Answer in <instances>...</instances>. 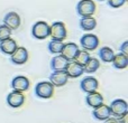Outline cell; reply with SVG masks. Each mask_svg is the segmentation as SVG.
Masks as SVG:
<instances>
[{"instance_id": "cell-7", "label": "cell", "mask_w": 128, "mask_h": 123, "mask_svg": "<svg viewBox=\"0 0 128 123\" xmlns=\"http://www.w3.org/2000/svg\"><path fill=\"white\" fill-rule=\"evenodd\" d=\"M80 87H81L82 92L86 93V94H88V93H92L98 90V87H99V82L93 76H86L80 82Z\"/></svg>"}, {"instance_id": "cell-8", "label": "cell", "mask_w": 128, "mask_h": 123, "mask_svg": "<svg viewBox=\"0 0 128 123\" xmlns=\"http://www.w3.org/2000/svg\"><path fill=\"white\" fill-rule=\"evenodd\" d=\"M28 61V52L25 47H17L10 55V62L14 65H24Z\"/></svg>"}, {"instance_id": "cell-5", "label": "cell", "mask_w": 128, "mask_h": 123, "mask_svg": "<svg viewBox=\"0 0 128 123\" xmlns=\"http://www.w3.org/2000/svg\"><path fill=\"white\" fill-rule=\"evenodd\" d=\"M66 34L68 33H66L65 24L62 21H55L52 24V26H50V36L52 37V39L63 42L66 38Z\"/></svg>"}, {"instance_id": "cell-14", "label": "cell", "mask_w": 128, "mask_h": 123, "mask_svg": "<svg viewBox=\"0 0 128 123\" xmlns=\"http://www.w3.org/2000/svg\"><path fill=\"white\" fill-rule=\"evenodd\" d=\"M64 72L66 73V75L68 76V78H78L83 74V66L76 64L75 62H68L66 65Z\"/></svg>"}, {"instance_id": "cell-25", "label": "cell", "mask_w": 128, "mask_h": 123, "mask_svg": "<svg viewBox=\"0 0 128 123\" xmlns=\"http://www.w3.org/2000/svg\"><path fill=\"white\" fill-rule=\"evenodd\" d=\"M11 31L12 30H10L7 26H4V25H0V42L10 38L11 37Z\"/></svg>"}, {"instance_id": "cell-30", "label": "cell", "mask_w": 128, "mask_h": 123, "mask_svg": "<svg viewBox=\"0 0 128 123\" xmlns=\"http://www.w3.org/2000/svg\"><path fill=\"white\" fill-rule=\"evenodd\" d=\"M99 1H106V0H99Z\"/></svg>"}, {"instance_id": "cell-26", "label": "cell", "mask_w": 128, "mask_h": 123, "mask_svg": "<svg viewBox=\"0 0 128 123\" xmlns=\"http://www.w3.org/2000/svg\"><path fill=\"white\" fill-rule=\"evenodd\" d=\"M126 1L127 0H107L108 4L111 8H119V7H122L126 3Z\"/></svg>"}, {"instance_id": "cell-29", "label": "cell", "mask_w": 128, "mask_h": 123, "mask_svg": "<svg viewBox=\"0 0 128 123\" xmlns=\"http://www.w3.org/2000/svg\"><path fill=\"white\" fill-rule=\"evenodd\" d=\"M127 117H128V113H127V114H125V115H122V118H119V119H118L119 123H128V121H127Z\"/></svg>"}, {"instance_id": "cell-1", "label": "cell", "mask_w": 128, "mask_h": 123, "mask_svg": "<svg viewBox=\"0 0 128 123\" xmlns=\"http://www.w3.org/2000/svg\"><path fill=\"white\" fill-rule=\"evenodd\" d=\"M54 88L55 87H54L48 81L38 82L35 86V95L37 97H40V99L48 100L53 96Z\"/></svg>"}, {"instance_id": "cell-10", "label": "cell", "mask_w": 128, "mask_h": 123, "mask_svg": "<svg viewBox=\"0 0 128 123\" xmlns=\"http://www.w3.org/2000/svg\"><path fill=\"white\" fill-rule=\"evenodd\" d=\"M7 104L12 109H18L24 104L25 96L22 92H17V91H12L7 95Z\"/></svg>"}, {"instance_id": "cell-2", "label": "cell", "mask_w": 128, "mask_h": 123, "mask_svg": "<svg viewBox=\"0 0 128 123\" xmlns=\"http://www.w3.org/2000/svg\"><path fill=\"white\" fill-rule=\"evenodd\" d=\"M32 36L35 39L44 40L50 36V25L46 21H37L32 27Z\"/></svg>"}, {"instance_id": "cell-21", "label": "cell", "mask_w": 128, "mask_h": 123, "mask_svg": "<svg viewBox=\"0 0 128 123\" xmlns=\"http://www.w3.org/2000/svg\"><path fill=\"white\" fill-rule=\"evenodd\" d=\"M100 67V62L99 60L94 57H90L88 60L86 64L83 65V72L88 73V74H92V73H96Z\"/></svg>"}, {"instance_id": "cell-20", "label": "cell", "mask_w": 128, "mask_h": 123, "mask_svg": "<svg viewBox=\"0 0 128 123\" xmlns=\"http://www.w3.org/2000/svg\"><path fill=\"white\" fill-rule=\"evenodd\" d=\"M97 27V20L91 17H81L80 19V28L84 31H90Z\"/></svg>"}, {"instance_id": "cell-16", "label": "cell", "mask_w": 128, "mask_h": 123, "mask_svg": "<svg viewBox=\"0 0 128 123\" xmlns=\"http://www.w3.org/2000/svg\"><path fill=\"white\" fill-rule=\"evenodd\" d=\"M86 103L88 106L94 109L104 103V96L99 92H97V91L92 93H88L86 96Z\"/></svg>"}, {"instance_id": "cell-17", "label": "cell", "mask_w": 128, "mask_h": 123, "mask_svg": "<svg viewBox=\"0 0 128 123\" xmlns=\"http://www.w3.org/2000/svg\"><path fill=\"white\" fill-rule=\"evenodd\" d=\"M17 43H16L15 39L12 38H8V39H4V40H1L0 42V52L4 55H9L10 56L14 52L16 51L17 48Z\"/></svg>"}, {"instance_id": "cell-6", "label": "cell", "mask_w": 128, "mask_h": 123, "mask_svg": "<svg viewBox=\"0 0 128 123\" xmlns=\"http://www.w3.org/2000/svg\"><path fill=\"white\" fill-rule=\"evenodd\" d=\"M80 44L84 51H94L99 46V38L93 34H86L80 38Z\"/></svg>"}, {"instance_id": "cell-13", "label": "cell", "mask_w": 128, "mask_h": 123, "mask_svg": "<svg viewBox=\"0 0 128 123\" xmlns=\"http://www.w3.org/2000/svg\"><path fill=\"white\" fill-rule=\"evenodd\" d=\"M50 83L54 86V87H61L64 86L68 82V76L66 73L62 70V72H53L50 75Z\"/></svg>"}, {"instance_id": "cell-15", "label": "cell", "mask_w": 128, "mask_h": 123, "mask_svg": "<svg viewBox=\"0 0 128 123\" xmlns=\"http://www.w3.org/2000/svg\"><path fill=\"white\" fill-rule=\"evenodd\" d=\"M92 117L98 121H104L106 119H108L109 117H111L109 105H106V104L102 103L101 105L94 108L92 111Z\"/></svg>"}, {"instance_id": "cell-28", "label": "cell", "mask_w": 128, "mask_h": 123, "mask_svg": "<svg viewBox=\"0 0 128 123\" xmlns=\"http://www.w3.org/2000/svg\"><path fill=\"white\" fill-rule=\"evenodd\" d=\"M104 123H119V121H118V119L115 117H109L108 119L104 120Z\"/></svg>"}, {"instance_id": "cell-18", "label": "cell", "mask_w": 128, "mask_h": 123, "mask_svg": "<svg viewBox=\"0 0 128 123\" xmlns=\"http://www.w3.org/2000/svg\"><path fill=\"white\" fill-rule=\"evenodd\" d=\"M68 62L63 57L62 55H56L51 60V68L53 72H62L65 69Z\"/></svg>"}, {"instance_id": "cell-19", "label": "cell", "mask_w": 128, "mask_h": 123, "mask_svg": "<svg viewBox=\"0 0 128 123\" xmlns=\"http://www.w3.org/2000/svg\"><path fill=\"white\" fill-rule=\"evenodd\" d=\"M112 65L115 68L117 69H125L128 66V56L124 55V54L119 53V54H115L112 60Z\"/></svg>"}, {"instance_id": "cell-3", "label": "cell", "mask_w": 128, "mask_h": 123, "mask_svg": "<svg viewBox=\"0 0 128 123\" xmlns=\"http://www.w3.org/2000/svg\"><path fill=\"white\" fill-rule=\"evenodd\" d=\"M76 12L80 17H91L96 12V3L92 0H80L76 4Z\"/></svg>"}, {"instance_id": "cell-4", "label": "cell", "mask_w": 128, "mask_h": 123, "mask_svg": "<svg viewBox=\"0 0 128 123\" xmlns=\"http://www.w3.org/2000/svg\"><path fill=\"white\" fill-rule=\"evenodd\" d=\"M109 109H110L111 115L117 118V119H119L122 115L128 113V104H127V102L122 99L114 100L110 103V105H109Z\"/></svg>"}, {"instance_id": "cell-9", "label": "cell", "mask_w": 128, "mask_h": 123, "mask_svg": "<svg viewBox=\"0 0 128 123\" xmlns=\"http://www.w3.org/2000/svg\"><path fill=\"white\" fill-rule=\"evenodd\" d=\"M30 86V82L26 76L22 75H18V76L14 77L11 81V88L12 91H17V92H25L27 91Z\"/></svg>"}, {"instance_id": "cell-24", "label": "cell", "mask_w": 128, "mask_h": 123, "mask_svg": "<svg viewBox=\"0 0 128 123\" xmlns=\"http://www.w3.org/2000/svg\"><path fill=\"white\" fill-rule=\"evenodd\" d=\"M90 57H91V56H90V54L88 53V51H84V49H82V51L78 52L76 56H75V58H74V61H73V62H75L76 64L83 66L84 64L88 62V60Z\"/></svg>"}, {"instance_id": "cell-22", "label": "cell", "mask_w": 128, "mask_h": 123, "mask_svg": "<svg viewBox=\"0 0 128 123\" xmlns=\"http://www.w3.org/2000/svg\"><path fill=\"white\" fill-rule=\"evenodd\" d=\"M98 55H99L101 62H104V63H111L114 60V56H115V53H114V51L110 47L104 46L100 48Z\"/></svg>"}, {"instance_id": "cell-23", "label": "cell", "mask_w": 128, "mask_h": 123, "mask_svg": "<svg viewBox=\"0 0 128 123\" xmlns=\"http://www.w3.org/2000/svg\"><path fill=\"white\" fill-rule=\"evenodd\" d=\"M63 45L64 43L61 42V40H54L52 39L51 42L48 43L47 45V49L51 54H54V55H60L61 54V51L63 48Z\"/></svg>"}, {"instance_id": "cell-27", "label": "cell", "mask_w": 128, "mask_h": 123, "mask_svg": "<svg viewBox=\"0 0 128 123\" xmlns=\"http://www.w3.org/2000/svg\"><path fill=\"white\" fill-rule=\"evenodd\" d=\"M119 51H120V53H122V54L128 56V40H125V42L120 45Z\"/></svg>"}, {"instance_id": "cell-11", "label": "cell", "mask_w": 128, "mask_h": 123, "mask_svg": "<svg viewBox=\"0 0 128 123\" xmlns=\"http://www.w3.org/2000/svg\"><path fill=\"white\" fill-rule=\"evenodd\" d=\"M20 16L15 11H10L4 17V25L7 26L10 30H16L20 26Z\"/></svg>"}, {"instance_id": "cell-12", "label": "cell", "mask_w": 128, "mask_h": 123, "mask_svg": "<svg viewBox=\"0 0 128 123\" xmlns=\"http://www.w3.org/2000/svg\"><path fill=\"white\" fill-rule=\"evenodd\" d=\"M79 51L80 49L76 44H74V43H68V44L63 45V48L61 51L60 55H62L68 62H72V61H74L75 56H76Z\"/></svg>"}]
</instances>
